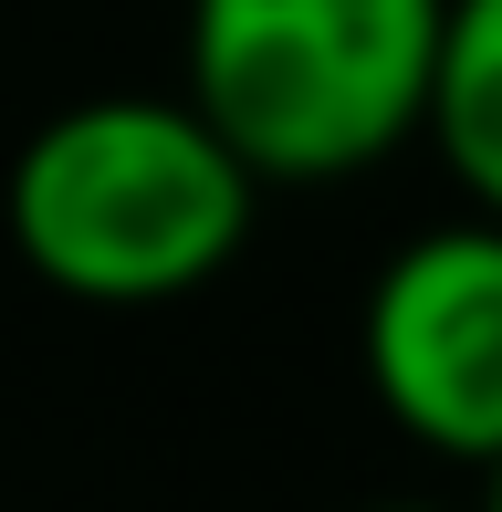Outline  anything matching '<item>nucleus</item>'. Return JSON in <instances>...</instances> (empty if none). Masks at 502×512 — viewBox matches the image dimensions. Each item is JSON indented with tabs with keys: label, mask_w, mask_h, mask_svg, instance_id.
Wrapping results in <instances>:
<instances>
[{
	"label": "nucleus",
	"mask_w": 502,
	"mask_h": 512,
	"mask_svg": "<svg viewBox=\"0 0 502 512\" xmlns=\"http://www.w3.org/2000/svg\"><path fill=\"white\" fill-rule=\"evenodd\" d=\"M482 481H492V492H482V512H502V460H492V471H482Z\"/></svg>",
	"instance_id": "39448f33"
},
{
	"label": "nucleus",
	"mask_w": 502,
	"mask_h": 512,
	"mask_svg": "<svg viewBox=\"0 0 502 512\" xmlns=\"http://www.w3.org/2000/svg\"><path fill=\"white\" fill-rule=\"evenodd\" d=\"M367 512H440V502H367Z\"/></svg>",
	"instance_id": "423d86ee"
},
{
	"label": "nucleus",
	"mask_w": 502,
	"mask_h": 512,
	"mask_svg": "<svg viewBox=\"0 0 502 512\" xmlns=\"http://www.w3.org/2000/svg\"><path fill=\"white\" fill-rule=\"evenodd\" d=\"M356 366L387 429L419 439L429 460L492 471L502 460V220L461 209V220L408 230L377 262L367 304H356Z\"/></svg>",
	"instance_id": "7ed1b4c3"
},
{
	"label": "nucleus",
	"mask_w": 502,
	"mask_h": 512,
	"mask_svg": "<svg viewBox=\"0 0 502 512\" xmlns=\"http://www.w3.org/2000/svg\"><path fill=\"white\" fill-rule=\"evenodd\" d=\"M419 136L440 147L450 189L502 220V0H450Z\"/></svg>",
	"instance_id": "20e7f679"
},
{
	"label": "nucleus",
	"mask_w": 502,
	"mask_h": 512,
	"mask_svg": "<svg viewBox=\"0 0 502 512\" xmlns=\"http://www.w3.org/2000/svg\"><path fill=\"white\" fill-rule=\"evenodd\" d=\"M440 21L450 0H189L178 95L262 189H325L419 136Z\"/></svg>",
	"instance_id": "f03ea898"
},
{
	"label": "nucleus",
	"mask_w": 502,
	"mask_h": 512,
	"mask_svg": "<svg viewBox=\"0 0 502 512\" xmlns=\"http://www.w3.org/2000/svg\"><path fill=\"white\" fill-rule=\"evenodd\" d=\"M262 178L189 95H84L11 147L0 230L21 272L95 314L210 293L262 230Z\"/></svg>",
	"instance_id": "f257e3e1"
}]
</instances>
